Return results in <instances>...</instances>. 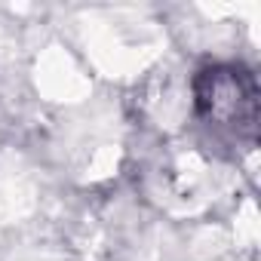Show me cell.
<instances>
[{"label":"cell","instance_id":"cell-1","mask_svg":"<svg viewBox=\"0 0 261 261\" xmlns=\"http://www.w3.org/2000/svg\"><path fill=\"white\" fill-rule=\"evenodd\" d=\"M197 105L200 114L221 129H233L237 136L255 133L258 89H255V77L243 68L233 65L206 68L197 77Z\"/></svg>","mask_w":261,"mask_h":261}]
</instances>
